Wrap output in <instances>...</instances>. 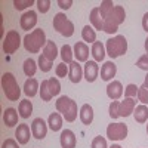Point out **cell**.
Listing matches in <instances>:
<instances>
[{"label":"cell","instance_id":"obj_16","mask_svg":"<svg viewBox=\"0 0 148 148\" xmlns=\"http://www.w3.org/2000/svg\"><path fill=\"white\" fill-rule=\"evenodd\" d=\"M30 135H33V133L30 132V127L25 123H21L15 129V138L18 139V144H21V145H25L30 141Z\"/></svg>","mask_w":148,"mask_h":148},{"label":"cell","instance_id":"obj_5","mask_svg":"<svg viewBox=\"0 0 148 148\" xmlns=\"http://www.w3.org/2000/svg\"><path fill=\"white\" fill-rule=\"evenodd\" d=\"M105 49H107V53H108V56L111 59L125 55L126 51H127V40H126V37L119 34V36L113 37V39H108L107 45H105Z\"/></svg>","mask_w":148,"mask_h":148},{"label":"cell","instance_id":"obj_1","mask_svg":"<svg viewBox=\"0 0 148 148\" xmlns=\"http://www.w3.org/2000/svg\"><path fill=\"white\" fill-rule=\"evenodd\" d=\"M24 47L25 51L30 52V53H37L40 52V49L46 46L47 40H46V34L42 28H37V30H33L30 34H27L24 37Z\"/></svg>","mask_w":148,"mask_h":148},{"label":"cell","instance_id":"obj_33","mask_svg":"<svg viewBox=\"0 0 148 148\" xmlns=\"http://www.w3.org/2000/svg\"><path fill=\"white\" fill-rule=\"evenodd\" d=\"M114 9V3L111 2V0H104V2H101V6H99V12H101V16L102 19L110 14L111 10Z\"/></svg>","mask_w":148,"mask_h":148},{"label":"cell","instance_id":"obj_35","mask_svg":"<svg viewBox=\"0 0 148 148\" xmlns=\"http://www.w3.org/2000/svg\"><path fill=\"white\" fill-rule=\"evenodd\" d=\"M55 73H56V76H58V77L65 79V76H68V65H67L65 62L58 64L56 68H55Z\"/></svg>","mask_w":148,"mask_h":148},{"label":"cell","instance_id":"obj_23","mask_svg":"<svg viewBox=\"0 0 148 148\" xmlns=\"http://www.w3.org/2000/svg\"><path fill=\"white\" fill-rule=\"evenodd\" d=\"M92 56L95 59V62H101V61L105 58V47L101 42H95L92 45Z\"/></svg>","mask_w":148,"mask_h":148},{"label":"cell","instance_id":"obj_2","mask_svg":"<svg viewBox=\"0 0 148 148\" xmlns=\"http://www.w3.org/2000/svg\"><path fill=\"white\" fill-rule=\"evenodd\" d=\"M126 12L123 6H114V9L104 18V31L107 34H114L119 30V25L125 21Z\"/></svg>","mask_w":148,"mask_h":148},{"label":"cell","instance_id":"obj_44","mask_svg":"<svg viewBox=\"0 0 148 148\" xmlns=\"http://www.w3.org/2000/svg\"><path fill=\"white\" fill-rule=\"evenodd\" d=\"M58 6L61 8V9H70L71 6H73V0H65V2H64V0H58Z\"/></svg>","mask_w":148,"mask_h":148},{"label":"cell","instance_id":"obj_13","mask_svg":"<svg viewBox=\"0 0 148 148\" xmlns=\"http://www.w3.org/2000/svg\"><path fill=\"white\" fill-rule=\"evenodd\" d=\"M107 95L111 101H117L120 99V96L123 95V86L119 80H113L110 82L107 86Z\"/></svg>","mask_w":148,"mask_h":148},{"label":"cell","instance_id":"obj_34","mask_svg":"<svg viewBox=\"0 0 148 148\" xmlns=\"http://www.w3.org/2000/svg\"><path fill=\"white\" fill-rule=\"evenodd\" d=\"M52 61H49L47 58H45L43 55L39 56V68L43 71V73H47V71H51L52 70Z\"/></svg>","mask_w":148,"mask_h":148},{"label":"cell","instance_id":"obj_7","mask_svg":"<svg viewBox=\"0 0 148 148\" xmlns=\"http://www.w3.org/2000/svg\"><path fill=\"white\" fill-rule=\"evenodd\" d=\"M21 46V37L18 34V31L15 30H10L6 37H5V40H3V52L5 53H15L18 51V47Z\"/></svg>","mask_w":148,"mask_h":148},{"label":"cell","instance_id":"obj_28","mask_svg":"<svg viewBox=\"0 0 148 148\" xmlns=\"http://www.w3.org/2000/svg\"><path fill=\"white\" fill-rule=\"evenodd\" d=\"M36 71H37V64L33 58H28V59L24 61V74H25L27 77L31 79L36 74Z\"/></svg>","mask_w":148,"mask_h":148},{"label":"cell","instance_id":"obj_48","mask_svg":"<svg viewBox=\"0 0 148 148\" xmlns=\"http://www.w3.org/2000/svg\"><path fill=\"white\" fill-rule=\"evenodd\" d=\"M110 148H121V147H120V145H119V144H113V145H111V147H110Z\"/></svg>","mask_w":148,"mask_h":148},{"label":"cell","instance_id":"obj_26","mask_svg":"<svg viewBox=\"0 0 148 148\" xmlns=\"http://www.w3.org/2000/svg\"><path fill=\"white\" fill-rule=\"evenodd\" d=\"M133 117L138 123H145L148 120V107L147 105H138L133 111Z\"/></svg>","mask_w":148,"mask_h":148},{"label":"cell","instance_id":"obj_47","mask_svg":"<svg viewBox=\"0 0 148 148\" xmlns=\"http://www.w3.org/2000/svg\"><path fill=\"white\" fill-rule=\"evenodd\" d=\"M145 51H147V53H148V37H147V40H145Z\"/></svg>","mask_w":148,"mask_h":148},{"label":"cell","instance_id":"obj_22","mask_svg":"<svg viewBox=\"0 0 148 148\" xmlns=\"http://www.w3.org/2000/svg\"><path fill=\"white\" fill-rule=\"evenodd\" d=\"M90 22L95 30H102L104 31V19L101 16V12H99V8H93L90 10Z\"/></svg>","mask_w":148,"mask_h":148},{"label":"cell","instance_id":"obj_46","mask_svg":"<svg viewBox=\"0 0 148 148\" xmlns=\"http://www.w3.org/2000/svg\"><path fill=\"white\" fill-rule=\"evenodd\" d=\"M144 86H145V88L148 89V74L145 76V82H144Z\"/></svg>","mask_w":148,"mask_h":148},{"label":"cell","instance_id":"obj_20","mask_svg":"<svg viewBox=\"0 0 148 148\" xmlns=\"http://www.w3.org/2000/svg\"><path fill=\"white\" fill-rule=\"evenodd\" d=\"M3 121L8 127H14L18 125V113L15 108H6L3 113Z\"/></svg>","mask_w":148,"mask_h":148},{"label":"cell","instance_id":"obj_38","mask_svg":"<svg viewBox=\"0 0 148 148\" xmlns=\"http://www.w3.org/2000/svg\"><path fill=\"white\" fill-rule=\"evenodd\" d=\"M34 5V0H15L14 2V6L16 10H22L28 6H33Z\"/></svg>","mask_w":148,"mask_h":148},{"label":"cell","instance_id":"obj_25","mask_svg":"<svg viewBox=\"0 0 148 148\" xmlns=\"http://www.w3.org/2000/svg\"><path fill=\"white\" fill-rule=\"evenodd\" d=\"M47 125H49V127H51L53 132L61 130V127H62V117H61V114H59V113H52V114H49Z\"/></svg>","mask_w":148,"mask_h":148},{"label":"cell","instance_id":"obj_31","mask_svg":"<svg viewBox=\"0 0 148 148\" xmlns=\"http://www.w3.org/2000/svg\"><path fill=\"white\" fill-rule=\"evenodd\" d=\"M40 98H42V101H45V102H47V101H51L52 99V93H51V90H49V83H47V80H43L42 82V86H40Z\"/></svg>","mask_w":148,"mask_h":148},{"label":"cell","instance_id":"obj_27","mask_svg":"<svg viewBox=\"0 0 148 148\" xmlns=\"http://www.w3.org/2000/svg\"><path fill=\"white\" fill-rule=\"evenodd\" d=\"M18 111H19V116H21L22 119H28V117L31 116V113H33V104H31V101L22 99V101L19 102Z\"/></svg>","mask_w":148,"mask_h":148},{"label":"cell","instance_id":"obj_12","mask_svg":"<svg viewBox=\"0 0 148 148\" xmlns=\"http://www.w3.org/2000/svg\"><path fill=\"white\" fill-rule=\"evenodd\" d=\"M59 141H61V147L62 148H76V144H77L76 135H74V132L70 130V129H65V130L61 132Z\"/></svg>","mask_w":148,"mask_h":148},{"label":"cell","instance_id":"obj_17","mask_svg":"<svg viewBox=\"0 0 148 148\" xmlns=\"http://www.w3.org/2000/svg\"><path fill=\"white\" fill-rule=\"evenodd\" d=\"M83 77V70L82 65L77 62V61H73V62L68 65V79L73 83H79Z\"/></svg>","mask_w":148,"mask_h":148},{"label":"cell","instance_id":"obj_29","mask_svg":"<svg viewBox=\"0 0 148 148\" xmlns=\"http://www.w3.org/2000/svg\"><path fill=\"white\" fill-rule=\"evenodd\" d=\"M82 37H83L84 42L92 43V45L96 42V33H95V30H93L90 25H84V27H83V30H82Z\"/></svg>","mask_w":148,"mask_h":148},{"label":"cell","instance_id":"obj_14","mask_svg":"<svg viewBox=\"0 0 148 148\" xmlns=\"http://www.w3.org/2000/svg\"><path fill=\"white\" fill-rule=\"evenodd\" d=\"M135 108H136V101L133 98H125V101L120 102L119 114L120 117H129L130 114H133Z\"/></svg>","mask_w":148,"mask_h":148},{"label":"cell","instance_id":"obj_21","mask_svg":"<svg viewBox=\"0 0 148 148\" xmlns=\"http://www.w3.org/2000/svg\"><path fill=\"white\" fill-rule=\"evenodd\" d=\"M45 58H47L49 61H55V58L58 56V46L55 45L53 40H47L46 46L43 47V53H42Z\"/></svg>","mask_w":148,"mask_h":148},{"label":"cell","instance_id":"obj_39","mask_svg":"<svg viewBox=\"0 0 148 148\" xmlns=\"http://www.w3.org/2000/svg\"><path fill=\"white\" fill-rule=\"evenodd\" d=\"M36 5L40 14H46L51 9V0H39V2H36Z\"/></svg>","mask_w":148,"mask_h":148},{"label":"cell","instance_id":"obj_8","mask_svg":"<svg viewBox=\"0 0 148 148\" xmlns=\"http://www.w3.org/2000/svg\"><path fill=\"white\" fill-rule=\"evenodd\" d=\"M107 136L111 141H123L127 136V126L125 123H111L107 127Z\"/></svg>","mask_w":148,"mask_h":148},{"label":"cell","instance_id":"obj_41","mask_svg":"<svg viewBox=\"0 0 148 148\" xmlns=\"http://www.w3.org/2000/svg\"><path fill=\"white\" fill-rule=\"evenodd\" d=\"M136 67L144 70V71H148V53L142 55L138 61H136Z\"/></svg>","mask_w":148,"mask_h":148},{"label":"cell","instance_id":"obj_11","mask_svg":"<svg viewBox=\"0 0 148 148\" xmlns=\"http://www.w3.org/2000/svg\"><path fill=\"white\" fill-rule=\"evenodd\" d=\"M19 22H21V28L28 31V30L36 27V24H37V14L34 10H28V12H25V14H22Z\"/></svg>","mask_w":148,"mask_h":148},{"label":"cell","instance_id":"obj_42","mask_svg":"<svg viewBox=\"0 0 148 148\" xmlns=\"http://www.w3.org/2000/svg\"><path fill=\"white\" fill-rule=\"evenodd\" d=\"M92 148H108V147H107V141H105V138H102V136H96V138L92 141Z\"/></svg>","mask_w":148,"mask_h":148},{"label":"cell","instance_id":"obj_30","mask_svg":"<svg viewBox=\"0 0 148 148\" xmlns=\"http://www.w3.org/2000/svg\"><path fill=\"white\" fill-rule=\"evenodd\" d=\"M73 55H74V52H73V47L70 45H64L61 47V58H62V62L70 65L73 62Z\"/></svg>","mask_w":148,"mask_h":148},{"label":"cell","instance_id":"obj_32","mask_svg":"<svg viewBox=\"0 0 148 148\" xmlns=\"http://www.w3.org/2000/svg\"><path fill=\"white\" fill-rule=\"evenodd\" d=\"M47 83H49V90H51L52 96H56L59 95L61 92V83L56 77H51V79H47Z\"/></svg>","mask_w":148,"mask_h":148},{"label":"cell","instance_id":"obj_6","mask_svg":"<svg viewBox=\"0 0 148 148\" xmlns=\"http://www.w3.org/2000/svg\"><path fill=\"white\" fill-rule=\"evenodd\" d=\"M53 28L64 37H71L74 34V24L62 12H59L53 16Z\"/></svg>","mask_w":148,"mask_h":148},{"label":"cell","instance_id":"obj_18","mask_svg":"<svg viewBox=\"0 0 148 148\" xmlns=\"http://www.w3.org/2000/svg\"><path fill=\"white\" fill-rule=\"evenodd\" d=\"M116 73H117L116 64L113 61H107V62H104V65L101 67V79L105 80V82H110L116 76Z\"/></svg>","mask_w":148,"mask_h":148},{"label":"cell","instance_id":"obj_9","mask_svg":"<svg viewBox=\"0 0 148 148\" xmlns=\"http://www.w3.org/2000/svg\"><path fill=\"white\" fill-rule=\"evenodd\" d=\"M31 133H33V136L36 139H43L46 136V133H47V126H46V123L42 117H37L33 120L31 123Z\"/></svg>","mask_w":148,"mask_h":148},{"label":"cell","instance_id":"obj_19","mask_svg":"<svg viewBox=\"0 0 148 148\" xmlns=\"http://www.w3.org/2000/svg\"><path fill=\"white\" fill-rule=\"evenodd\" d=\"M79 116H80V120H82L83 125H86V126L92 125V121H93V108H92V105H89V104L82 105Z\"/></svg>","mask_w":148,"mask_h":148},{"label":"cell","instance_id":"obj_36","mask_svg":"<svg viewBox=\"0 0 148 148\" xmlns=\"http://www.w3.org/2000/svg\"><path fill=\"white\" fill-rule=\"evenodd\" d=\"M119 108H120V102L119 101H113L110 104V117L111 119H119L120 114H119Z\"/></svg>","mask_w":148,"mask_h":148},{"label":"cell","instance_id":"obj_24","mask_svg":"<svg viewBox=\"0 0 148 148\" xmlns=\"http://www.w3.org/2000/svg\"><path fill=\"white\" fill-rule=\"evenodd\" d=\"M37 89H39V82H37L36 79H27L25 80V84H24V93H25L27 96L33 98L37 95Z\"/></svg>","mask_w":148,"mask_h":148},{"label":"cell","instance_id":"obj_4","mask_svg":"<svg viewBox=\"0 0 148 148\" xmlns=\"http://www.w3.org/2000/svg\"><path fill=\"white\" fill-rule=\"evenodd\" d=\"M55 105H56V110L62 114V117L68 123H73L77 119V104H76V101H73L71 98H68L65 95L61 96Z\"/></svg>","mask_w":148,"mask_h":148},{"label":"cell","instance_id":"obj_3","mask_svg":"<svg viewBox=\"0 0 148 148\" xmlns=\"http://www.w3.org/2000/svg\"><path fill=\"white\" fill-rule=\"evenodd\" d=\"M2 89L9 101H18L21 96V89L18 86L16 77L12 73H5L2 76Z\"/></svg>","mask_w":148,"mask_h":148},{"label":"cell","instance_id":"obj_15","mask_svg":"<svg viewBox=\"0 0 148 148\" xmlns=\"http://www.w3.org/2000/svg\"><path fill=\"white\" fill-rule=\"evenodd\" d=\"M98 73H99V67L95 61H88L84 64V70H83V74H84V79L88 80L89 83L95 82L96 77H98Z\"/></svg>","mask_w":148,"mask_h":148},{"label":"cell","instance_id":"obj_49","mask_svg":"<svg viewBox=\"0 0 148 148\" xmlns=\"http://www.w3.org/2000/svg\"><path fill=\"white\" fill-rule=\"evenodd\" d=\"M147 133H148V125H147Z\"/></svg>","mask_w":148,"mask_h":148},{"label":"cell","instance_id":"obj_37","mask_svg":"<svg viewBox=\"0 0 148 148\" xmlns=\"http://www.w3.org/2000/svg\"><path fill=\"white\" fill-rule=\"evenodd\" d=\"M136 96H138V99H139L144 105L148 104V89L145 88L144 84L141 86V88H138V95H136Z\"/></svg>","mask_w":148,"mask_h":148},{"label":"cell","instance_id":"obj_40","mask_svg":"<svg viewBox=\"0 0 148 148\" xmlns=\"http://www.w3.org/2000/svg\"><path fill=\"white\" fill-rule=\"evenodd\" d=\"M138 95V88H136V84H127L126 86V89H125V96L126 98H133V96H136Z\"/></svg>","mask_w":148,"mask_h":148},{"label":"cell","instance_id":"obj_10","mask_svg":"<svg viewBox=\"0 0 148 148\" xmlns=\"http://www.w3.org/2000/svg\"><path fill=\"white\" fill-rule=\"evenodd\" d=\"M73 52L74 56H76L77 62H88V58H89V47L86 43L83 42H77L73 47Z\"/></svg>","mask_w":148,"mask_h":148},{"label":"cell","instance_id":"obj_45","mask_svg":"<svg viewBox=\"0 0 148 148\" xmlns=\"http://www.w3.org/2000/svg\"><path fill=\"white\" fill-rule=\"evenodd\" d=\"M142 27H144V31H147L148 33V12L144 15V18H142Z\"/></svg>","mask_w":148,"mask_h":148},{"label":"cell","instance_id":"obj_43","mask_svg":"<svg viewBox=\"0 0 148 148\" xmlns=\"http://www.w3.org/2000/svg\"><path fill=\"white\" fill-rule=\"evenodd\" d=\"M2 148H19L16 141L15 139H12V138H8L3 144H2Z\"/></svg>","mask_w":148,"mask_h":148}]
</instances>
